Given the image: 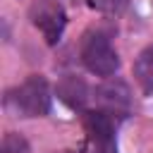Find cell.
<instances>
[{
    "label": "cell",
    "mask_w": 153,
    "mask_h": 153,
    "mask_svg": "<svg viewBox=\"0 0 153 153\" xmlns=\"http://www.w3.org/2000/svg\"><path fill=\"white\" fill-rule=\"evenodd\" d=\"M5 108L14 117H43L50 112V88L41 74H31L5 96Z\"/></svg>",
    "instance_id": "obj_1"
},
{
    "label": "cell",
    "mask_w": 153,
    "mask_h": 153,
    "mask_svg": "<svg viewBox=\"0 0 153 153\" xmlns=\"http://www.w3.org/2000/svg\"><path fill=\"white\" fill-rule=\"evenodd\" d=\"M84 129L96 148V153H117L115 120L105 110H91L84 115Z\"/></svg>",
    "instance_id": "obj_4"
},
{
    "label": "cell",
    "mask_w": 153,
    "mask_h": 153,
    "mask_svg": "<svg viewBox=\"0 0 153 153\" xmlns=\"http://www.w3.org/2000/svg\"><path fill=\"white\" fill-rule=\"evenodd\" d=\"M96 100H98L100 110H105V112H110V115H127L129 108H131V93H129V86H127L124 81H120V79L98 86V91H96Z\"/></svg>",
    "instance_id": "obj_5"
},
{
    "label": "cell",
    "mask_w": 153,
    "mask_h": 153,
    "mask_svg": "<svg viewBox=\"0 0 153 153\" xmlns=\"http://www.w3.org/2000/svg\"><path fill=\"white\" fill-rule=\"evenodd\" d=\"M29 19L50 45H55L62 38V31L67 26L65 7L57 0H33L29 7Z\"/></svg>",
    "instance_id": "obj_3"
},
{
    "label": "cell",
    "mask_w": 153,
    "mask_h": 153,
    "mask_svg": "<svg viewBox=\"0 0 153 153\" xmlns=\"http://www.w3.org/2000/svg\"><path fill=\"white\" fill-rule=\"evenodd\" d=\"M62 153H74V151H62Z\"/></svg>",
    "instance_id": "obj_9"
},
{
    "label": "cell",
    "mask_w": 153,
    "mask_h": 153,
    "mask_svg": "<svg viewBox=\"0 0 153 153\" xmlns=\"http://www.w3.org/2000/svg\"><path fill=\"white\" fill-rule=\"evenodd\" d=\"M134 76L146 93H153V48H146L139 53L134 62Z\"/></svg>",
    "instance_id": "obj_7"
},
{
    "label": "cell",
    "mask_w": 153,
    "mask_h": 153,
    "mask_svg": "<svg viewBox=\"0 0 153 153\" xmlns=\"http://www.w3.org/2000/svg\"><path fill=\"white\" fill-rule=\"evenodd\" d=\"M57 96L62 103H67L69 108H84V103L88 100V88L81 79L76 76H65L57 84Z\"/></svg>",
    "instance_id": "obj_6"
},
{
    "label": "cell",
    "mask_w": 153,
    "mask_h": 153,
    "mask_svg": "<svg viewBox=\"0 0 153 153\" xmlns=\"http://www.w3.org/2000/svg\"><path fill=\"white\" fill-rule=\"evenodd\" d=\"M0 153H31V148H29V141H26L22 134L10 131V134H5V139H2Z\"/></svg>",
    "instance_id": "obj_8"
},
{
    "label": "cell",
    "mask_w": 153,
    "mask_h": 153,
    "mask_svg": "<svg viewBox=\"0 0 153 153\" xmlns=\"http://www.w3.org/2000/svg\"><path fill=\"white\" fill-rule=\"evenodd\" d=\"M81 62L84 67L96 74V76H112L117 69H120V57H117V50L112 48L110 38L100 31H93V33H86V38L81 41Z\"/></svg>",
    "instance_id": "obj_2"
}]
</instances>
